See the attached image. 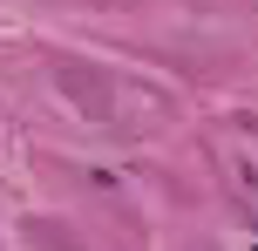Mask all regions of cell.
<instances>
[{"label": "cell", "instance_id": "1", "mask_svg": "<svg viewBox=\"0 0 258 251\" xmlns=\"http://www.w3.org/2000/svg\"><path fill=\"white\" fill-rule=\"evenodd\" d=\"M211 163H218V184L258 217V136L251 129H211Z\"/></svg>", "mask_w": 258, "mask_h": 251}]
</instances>
